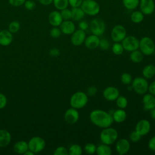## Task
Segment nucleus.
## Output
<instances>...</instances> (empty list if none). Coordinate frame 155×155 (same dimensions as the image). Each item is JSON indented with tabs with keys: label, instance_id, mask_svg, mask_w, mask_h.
Returning <instances> with one entry per match:
<instances>
[{
	"label": "nucleus",
	"instance_id": "obj_1",
	"mask_svg": "<svg viewBox=\"0 0 155 155\" xmlns=\"http://www.w3.org/2000/svg\"><path fill=\"white\" fill-rule=\"evenodd\" d=\"M89 118L92 124L102 128L110 127L114 122L110 113L99 109L91 111Z\"/></svg>",
	"mask_w": 155,
	"mask_h": 155
},
{
	"label": "nucleus",
	"instance_id": "obj_2",
	"mask_svg": "<svg viewBox=\"0 0 155 155\" xmlns=\"http://www.w3.org/2000/svg\"><path fill=\"white\" fill-rule=\"evenodd\" d=\"M117 131L110 127L104 128L100 133V139L102 143L108 145L114 143L117 140Z\"/></svg>",
	"mask_w": 155,
	"mask_h": 155
},
{
	"label": "nucleus",
	"instance_id": "obj_3",
	"mask_svg": "<svg viewBox=\"0 0 155 155\" xmlns=\"http://www.w3.org/2000/svg\"><path fill=\"white\" fill-rule=\"evenodd\" d=\"M88 101V97L86 93L83 91H77L71 96L70 104L71 107L78 110L84 108L87 105Z\"/></svg>",
	"mask_w": 155,
	"mask_h": 155
},
{
	"label": "nucleus",
	"instance_id": "obj_4",
	"mask_svg": "<svg viewBox=\"0 0 155 155\" xmlns=\"http://www.w3.org/2000/svg\"><path fill=\"white\" fill-rule=\"evenodd\" d=\"M81 7L85 15L91 16L99 14L101 10L100 5L94 0H83Z\"/></svg>",
	"mask_w": 155,
	"mask_h": 155
},
{
	"label": "nucleus",
	"instance_id": "obj_5",
	"mask_svg": "<svg viewBox=\"0 0 155 155\" xmlns=\"http://www.w3.org/2000/svg\"><path fill=\"white\" fill-rule=\"evenodd\" d=\"M139 48L143 55L150 56L153 54L155 51V44L151 38L145 36L139 41Z\"/></svg>",
	"mask_w": 155,
	"mask_h": 155
},
{
	"label": "nucleus",
	"instance_id": "obj_6",
	"mask_svg": "<svg viewBox=\"0 0 155 155\" xmlns=\"http://www.w3.org/2000/svg\"><path fill=\"white\" fill-rule=\"evenodd\" d=\"M131 86L136 93L142 95L147 92L149 85L145 78L136 77L132 81Z\"/></svg>",
	"mask_w": 155,
	"mask_h": 155
},
{
	"label": "nucleus",
	"instance_id": "obj_7",
	"mask_svg": "<svg viewBox=\"0 0 155 155\" xmlns=\"http://www.w3.org/2000/svg\"><path fill=\"white\" fill-rule=\"evenodd\" d=\"M89 27L92 34L96 36L102 35L106 29V25L103 20L99 18L92 19L89 24Z\"/></svg>",
	"mask_w": 155,
	"mask_h": 155
},
{
	"label": "nucleus",
	"instance_id": "obj_8",
	"mask_svg": "<svg viewBox=\"0 0 155 155\" xmlns=\"http://www.w3.org/2000/svg\"><path fill=\"white\" fill-rule=\"evenodd\" d=\"M28 149L34 153H39L42 151L45 147L44 139L39 136L33 137L28 142Z\"/></svg>",
	"mask_w": 155,
	"mask_h": 155
},
{
	"label": "nucleus",
	"instance_id": "obj_9",
	"mask_svg": "<svg viewBox=\"0 0 155 155\" xmlns=\"http://www.w3.org/2000/svg\"><path fill=\"white\" fill-rule=\"evenodd\" d=\"M124 50L131 52L137 50L139 45V40L134 36H126L121 42Z\"/></svg>",
	"mask_w": 155,
	"mask_h": 155
},
{
	"label": "nucleus",
	"instance_id": "obj_10",
	"mask_svg": "<svg viewBox=\"0 0 155 155\" xmlns=\"http://www.w3.org/2000/svg\"><path fill=\"white\" fill-rule=\"evenodd\" d=\"M127 36V30L122 25L114 26L111 31V38L114 42H120Z\"/></svg>",
	"mask_w": 155,
	"mask_h": 155
},
{
	"label": "nucleus",
	"instance_id": "obj_11",
	"mask_svg": "<svg viewBox=\"0 0 155 155\" xmlns=\"http://www.w3.org/2000/svg\"><path fill=\"white\" fill-rule=\"evenodd\" d=\"M139 6L140 11L144 15H150L155 10L154 0H140Z\"/></svg>",
	"mask_w": 155,
	"mask_h": 155
},
{
	"label": "nucleus",
	"instance_id": "obj_12",
	"mask_svg": "<svg viewBox=\"0 0 155 155\" xmlns=\"http://www.w3.org/2000/svg\"><path fill=\"white\" fill-rule=\"evenodd\" d=\"M71 35L70 41L73 45L79 46L84 43L86 38L85 31L79 28L78 30H76Z\"/></svg>",
	"mask_w": 155,
	"mask_h": 155
},
{
	"label": "nucleus",
	"instance_id": "obj_13",
	"mask_svg": "<svg viewBox=\"0 0 155 155\" xmlns=\"http://www.w3.org/2000/svg\"><path fill=\"white\" fill-rule=\"evenodd\" d=\"M151 130V124L147 119H141L137 122L135 126V131L140 136L147 135Z\"/></svg>",
	"mask_w": 155,
	"mask_h": 155
},
{
	"label": "nucleus",
	"instance_id": "obj_14",
	"mask_svg": "<svg viewBox=\"0 0 155 155\" xmlns=\"http://www.w3.org/2000/svg\"><path fill=\"white\" fill-rule=\"evenodd\" d=\"M79 119V113L77 109L73 107L67 110L64 114V119L69 124L76 123Z\"/></svg>",
	"mask_w": 155,
	"mask_h": 155
},
{
	"label": "nucleus",
	"instance_id": "obj_15",
	"mask_svg": "<svg viewBox=\"0 0 155 155\" xmlns=\"http://www.w3.org/2000/svg\"><path fill=\"white\" fill-rule=\"evenodd\" d=\"M104 97L108 101H115L120 95L119 90L113 86L106 87L102 93Z\"/></svg>",
	"mask_w": 155,
	"mask_h": 155
},
{
	"label": "nucleus",
	"instance_id": "obj_16",
	"mask_svg": "<svg viewBox=\"0 0 155 155\" xmlns=\"http://www.w3.org/2000/svg\"><path fill=\"white\" fill-rule=\"evenodd\" d=\"M116 152L120 154L123 155L128 152L130 148V143L128 139L122 138L119 139L116 143L115 146Z\"/></svg>",
	"mask_w": 155,
	"mask_h": 155
},
{
	"label": "nucleus",
	"instance_id": "obj_17",
	"mask_svg": "<svg viewBox=\"0 0 155 155\" xmlns=\"http://www.w3.org/2000/svg\"><path fill=\"white\" fill-rule=\"evenodd\" d=\"M59 26L61 32L67 35H71L76 30L74 23L70 20L63 21Z\"/></svg>",
	"mask_w": 155,
	"mask_h": 155
},
{
	"label": "nucleus",
	"instance_id": "obj_18",
	"mask_svg": "<svg viewBox=\"0 0 155 155\" xmlns=\"http://www.w3.org/2000/svg\"><path fill=\"white\" fill-rule=\"evenodd\" d=\"M99 42L100 39L99 36L92 34L86 37L84 41V44L87 48L90 50H94L99 47Z\"/></svg>",
	"mask_w": 155,
	"mask_h": 155
},
{
	"label": "nucleus",
	"instance_id": "obj_19",
	"mask_svg": "<svg viewBox=\"0 0 155 155\" xmlns=\"http://www.w3.org/2000/svg\"><path fill=\"white\" fill-rule=\"evenodd\" d=\"M48 22L53 27H58L63 21L61 13L58 11H52L48 15Z\"/></svg>",
	"mask_w": 155,
	"mask_h": 155
},
{
	"label": "nucleus",
	"instance_id": "obj_20",
	"mask_svg": "<svg viewBox=\"0 0 155 155\" xmlns=\"http://www.w3.org/2000/svg\"><path fill=\"white\" fill-rule=\"evenodd\" d=\"M142 98L143 108L146 110H151L155 108V96L151 93H145Z\"/></svg>",
	"mask_w": 155,
	"mask_h": 155
},
{
	"label": "nucleus",
	"instance_id": "obj_21",
	"mask_svg": "<svg viewBox=\"0 0 155 155\" xmlns=\"http://www.w3.org/2000/svg\"><path fill=\"white\" fill-rule=\"evenodd\" d=\"M13 40V36L9 30H2L0 31V45L2 46L9 45Z\"/></svg>",
	"mask_w": 155,
	"mask_h": 155
},
{
	"label": "nucleus",
	"instance_id": "obj_22",
	"mask_svg": "<svg viewBox=\"0 0 155 155\" xmlns=\"http://www.w3.org/2000/svg\"><path fill=\"white\" fill-rule=\"evenodd\" d=\"M111 114L113 121L117 123H122L124 122L127 118V113L125 112L124 109L119 108L113 111V114Z\"/></svg>",
	"mask_w": 155,
	"mask_h": 155
},
{
	"label": "nucleus",
	"instance_id": "obj_23",
	"mask_svg": "<svg viewBox=\"0 0 155 155\" xmlns=\"http://www.w3.org/2000/svg\"><path fill=\"white\" fill-rule=\"evenodd\" d=\"M11 141V134L5 130H0V147L7 146Z\"/></svg>",
	"mask_w": 155,
	"mask_h": 155
},
{
	"label": "nucleus",
	"instance_id": "obj_24",
	"mask_svg": "<svg viewBox=\"0 0 155 155\" xmlns=\"http://www.w3.org/2000/svg\"><path fill=\"white\" fill-rule=\"evenodd\" d=\"M71 19L74 21H80L84 18L85 15L81 7L71 8Z\"/></svg>",
	"mask_w": 155,
	"mask_h": 155
},
{
	"label": "nucleus",
	"instance_id": "obj_25",
	"mask_svg": "<svg viewBox=\"0 0 155 155\" xmlns=\"http://www.w3.org/2000/svg\"><path fill=\"white\" fill-rule=\"evenodd\" d=\"M13 150L18 154H24L28 150V143L24 140L18 141L14 145Z\"/></svg>",
	"mask_w": 155,
	"mask_h": 155
},
{
	"label": "nucleus",
	"instance_id": "obj_26",
	"mask_svg": "<svg viewBox=\"0 0 155 155\" xmlns=\"http://www.w3.org/2000/svg\"><path fill=\"white\" fill-rule=\"evenodd\" d=\"M142 75L145 79H151L155 75V66L152 64L145 66L142 70Z\"/></svg>",
	"mask_w": 155,
	"mask_h": 155
},
{
	"label": "nucleus",
	"instance_id": "obj_27",
	"mask_svg": "<svg viewBox=\"0 0 155 155\" xmlns=\"http://www.w3.org/2000/svg\"><path fill=\"white\" fill-rule=\"evenodd\" d=\"M96 153L98 155H111L112 150L108 145L102 143L96 147Z\"/></svg>",
	"mask_w": 155,
	"mask_h": 155
},
{
	"label": "nucleus",
	"instance_id": "obj_28",
	"mask_svg": "<svg viewBox=\"0 0 155 155\" xmlns=\"http://www.w3.org/2000/svg\"><path fill=\"white\" fill-rule=\"evenodd\" d=\"M130 58L134 63H140L143 59V54L140 50H138L137 49L131 52Z\"/></svg>",
	"mask_w": 155,
	"mask_h": 155
},
{
	"label": "nucleus",
	"instance_id": "obj_29",
	"mask_svg": "<svg viewBox=\"0 0 155 155\" xmlns=\"http://www.w3.org/2000/svg\"><path fill=\"white\" fill-rule=\"evenodd\" d=\"M144 19V15L139 10L133 11L130 15L131 21L135 24H139L143 21Z\"/></svg>",
	"mask_w": 155,
	"mask_h": 155
},
{
	"label": "nucleus",
	"instance_id": "obj_30",
	"mask_svg": "<svg viewBox=\"0 0 155 155\" xmlns=\"http://www.w3.org/2000/svg\"><path fill=\"white\" fill-rule=\"evenodd\" d=\"M140 0H122L124 7L128 10H134L138 7Z\"/></svg>",
	"mask_w": 155,
	"mask_h": 155
},
{
	"label": "nucleus",
	"instance_id": "obj_31",
	"mask_svg": "<svg viewBox=\"0 0 155 155\" xmlns=\"http://www.w3.org/2000/svg\"><path fill=\"white\" fill-rule=\"evenodd\" d=\"M82 148L78 144L71 145L68 150L70 155H81L82 154Z\"/></svg>",
	"mask_w": 155,
	"mask_h": 155
},
{
	"label": "nucleus",
	"instance_id": "obj_32",
	"mask_svg": "<svg viewBox=\"0 0 155 155\" xmlns=\"http://www.w3.org/2000/svg\"><path fill=\"white\" fill-rule=\"evenodd\" d=\"M53 3L54 7L59 10L67 8L69 5L68 0H53Z\"/></svg>",
	"mask_w": 155,
	"mask_h": 155
},
{
	"label": "nucleus",
	"instance_id": "obj_33",
	"mask_svg": "<svg viewBox=\"0 0 155 155\" xmlns=\"http://www.w3.org/2000/svg\"><path fill=\"white\" fill-rule=\"evenodd\" d=\"M116 103L119 108L124 109L128 105V100L125 96L119 95L116 99Z\"/></svg>",
	"mask_w": 155,
	"mask_h": 155
},
{
	"label": "nucleus",
	"instance_id": "obj_34",
	"mask_svg": "<svg viewBox=\"0 0 155 155\" xmlns=\"http://www.w3.org/2000/svg\"><path fill=\"white\" fill-rule=\"evenodd\" d=\"M113 53L116 55H120L124 52V47L121 43L120 42H114L111 48Z\"/></svg>",
	"mask_w": 155,
	"mask_h": 155
},
{
	"label": "nucleus",
	"instance_id": "obj_35",
	"mask_svg": "<svg viewBox=\"0 0 155 155\" xmlns=\"http://www.w3.org/2000/svg\"><path fill=\"white\" fill-rule=\"evenodd\" d=\"M120 81L125 85H130L131 84L133 79L131 75L128 73H124L120 76Z\"/></svg>",
	"mask_w": 155,
	"mask_h": 155
},
{
	"label": "nucleus",
	"instance_id": "obj_36",
	"mask_svg": "<svg viewBox=\"0 0 155 155\" xmlns=\"http://www.w3.org/2000/svg\"><path fill=\"white\" fill-rule=\"evenodd\" d=\"M84 150L86 153L88 154H93L96 153V147L93 143H88L84 146Z\"/></svg>",
	"mask_w": 155,
	"mask_h": 155
},
{
	"label": "nucleus",
	"instance_id": "obj_37",
	"mask_svg": "<svg viewBox=\"0 0 155 155\" xmlns=\"http://www.w3.org/2000/svg\"><path fill=\"white\" fill-rule=\"evenodd\" d=\"M20 29V24L18 21H12L8 25V30L12 33H16Z\"/></svg>",
	"mask_w": 155,
	"mask_h": 155
},
{
	"label": "nucleus",
	"instance_id": "obj_38",
	"mask_svg": "<svg viewBox=\"0 0 155 155\" xmlns=\"http://www.w3.org/2000/svg\"><path fill=\"white\" fill-rule=\"evenodd\" d=\"M61 15L63 20H70L71 19V11L68 8H64L61 10Z\"/></svg>",
	"mask_w": 155,
	"mask_h": 155
},
{
	"label": "nucleus",
	"instance_id": "obj_39",
	"mask_svg": "<svg viewBox=\"0 0 155 155\" xmlns=\"http://www.w3.org/2000/svg\"><path fill=\"white\" fill-rule=\"evenodd\" d=\"M54 155H68V150L64 147H57L54 153Z\"/></svg>",
	"mask_w": 155,
	"mask_h": 155
},
{
	"label": "nucleus",
	"instance_id": "obj_40",
	"mask_svg": "<svg viewBox=\"0 0 155 155\" xmlns=\"http://www.w3.org/2000/svg\"><path fill=\"white\" fill-rule=\"evenodd\" d=\"M110 46V42L105 38H103L100 39L99 45V47L103 50H107Z\"/></svg>",
	"mask_w": 155,
	"mask_h": 155
},
{
	"label": "nucleus",
	"instance_id": "obj_41",
	"mask_svg": "<svg viewBox=\"0 0 155 155\" xmlns=\"http://www.w3.org/2000/svg\"><path fill=\"white\" fill-rule=\"evenodd\" d=\"M61 33H62V32L61 31V29L57 27H54L53 28H52L51 29V30L50 31V36L53 38H59L61 36Z\"/></svg>",
	"mask_w": 155,
	"mask_h": 155
},
{
	"label": "nucleus",
	"instance_id": "obj_42",
	"mask_svg": "<svg viewBox=\"0 0 155 155\" xmlns=\"http://www.w3.org/2000/svg\"><path fill=\"white\" fill-rule=\"evenodd\" d=\"M142 136H140L137 132H136L135 130L132 131L130 134V139L131 141L133 142H139L141 139Z\"/></svg>",
	"mask_w": 155,
	"mask_h": 155
},
{
	"label": "nucleus",
	"instance_id": "obj_43",
	"mask_svg": "<svg viewBox=\"0 0 155 155\" xmlns=\"http://www.w3.org/2000/svg\"><path fill=\"white\" fill-rule=\"evenodd\" d=\"M25 8L28 10H32L36 7V4L33 0H28L24 2Z\"/></svg>",
	"mask_w": 155,
	"mask_h": 155
},
{
	"label": "nucleus",
	"instance_id": "obj_44",
	"mask_svg": "<svg viewBox=\"0 0 155 155\" xmlns=\"http://www.w3.org/2000/svg\"><path fill=\"white\" fill-rule=\"evenodd\" d=\"M78 27L79 29L85 31L89 28V23L87 21L81 20L78 23Z\"/></svg>",
	"mask_w": 155,
	"mask_h": 155
},
{
	"label": "nucleus",
	"instance_id": "obj_45",
	"mask_svg": "<svg viewBox=\"0 0 155 155\" xmlns=\"http://www.w3.org/2000/svg\"><path fill=\"white\" fill-rule=\"evenodd\" d=\"M83 0H68V4L71 7H81Z\"/></svg>",
	"mask_w": 155,
	"mask_h": 155
},
{
	"label": "nucleus",
	"instance_id": "obj_46",
	"mask_svg": "<svg viewBox=\"0 0 155 155\" xmlns=\"http://www.w3.org/2000/svg\"><path fill=\"white\" fill-rule=\"evenodd\" d=\"M25 0H8L9 4L14 7H19L24 4Z\"/></svg>",
	"mask_w": 155,
	"mask_h": 155
},
{
	"label": "nucleus",
	"instance_id": "obj_47",
	"mask_svg": "<svg viewBox=\"0 0 155 155\" xmlns=\"http://www.w3.org/2000/svg\"><path fill=\"white\" fill-rule=\"evenodd\" d=\"M7 102V99L6 96L3 94L0 93V109H2L6 106Z\"/></svg>",
	"mask_w": 155,
	"mask_h": 155
},
{
	"label": "nucleus",
	"instance_id": "obj_48",
	"mask_svg": "<svg viewBox=\"0 0 155 155\" xmlns=\"http://www.w3.org/2000/svg\"><path fill=\"white\" fill-rule=\"evenodd\" d=\"M97 90L96 87L94 86H90L87 88V95L89 96H93L97 93Z\"/></svg>",
	"mask_w": 155,
	"mask_h": 155
},
{
	"label": "nucleus",
	"instance_id": "obj_49",
	"mask_svg": "<svg viewBox=\"0 0 155 155\" xmlns=\"http://www.w3.org/2000/svg\"><path fill=\"white\" fill-rule=\"evenodd\" d=\"M148 147L150 150L155 151V136L150 138L148 143Z\"/></svg>",
	"mask_w": 155,
	"mask_h": 155
},
{
	"label": "nucleus",
	"instance_id": "obj_50",
	"mask_svg": "<svg viewBox=\"0 0 155 155\" xmlns=\"http://www.w3.org/2000/svg\"><path fill=\"white\" fill-rule=\"evenodd\" d=\"M49 54L50 56H51L53 57H56L59 55L60 51L56 48H52L50 50Z\"/></svg>",
	"mask_w": 155,
	"mask_h": 155
},
{
	"label": "nucleus",
	"instance_id": "obj_51",
	"mask_svg": "<svg viewBox=\"0 0 155 155\" xmlns=\"http://www.w3.org/2000/svg\"><path fill=\"white\" fill-rule=\"evenodd\" d=\"M148 90L150 92V93L155 96V81H154L153 82L150 84V85L148 86Z\"/></svg>",
	"mask_w": 155,
	"mask_h": 155
},
{
	"label": "nucleus",
	"instance_id": "obj_52",
	"mask_svg": "<svg viewBox=\"0 0 155 155\" xmlns=\"http://www.w3.org/2000/svg\"><path fill=\"white\" fill-rule=\"evenodd\" d=\"M53 0H38L40 4L44 5H48L53 3Z\"/></svg>",
	"mask_w": 155,
	"mask_h": 155
},
{
	"label": "nucleus",
	"instance_id": "obj_53",
	"mask_svg": "<svg viewBox=\"0 0 155 155\" xmlns=\"http://www.w3.org/2000/svg\"><path fill=\"white\" fill-rule=\"evenodd\" d=\"M150 115L152 119H153L154 120H155V108H154L153 109L150 110Z\"/></svg>",
	"mask_w": 155,
	"mask_h": 155
},
{
	"label": "nucleus",
	"instance_id": "obj_54",
	"mask_svg": "<svg viewBox=\"0 0 155 155\" xmlns=\"http://www.w3.org/2000/svg\"><path fill=\"white\" fill-rule=\"evenodd\" d=\"M35 153L33 152V151H31V150H30L29 149L26 151V152H25L24 153V155H33Z\"/></svg>",
	"mask_w": 155,
	"mask_h": 155
}]
</instances>
